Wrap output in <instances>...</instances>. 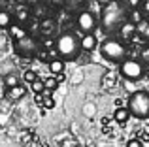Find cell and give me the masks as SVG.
Segmentation results:
<instances>
[{"mask_svg":"<svg viewBox=\"0 0 149 147\" xmlns=\"http://www.w3.org/2000/svg\"><path fill=\"white\" fill-rule=\"evenodd\" d=\"M13 49H15V53H17L19 57L30 59V57H34L38 51H40V44H38L32 36H25V38H21V40H15Z\"/></svg>","mask_w":149,"mask_h":147,"instance_id":"cell-6","label":"cell"},{"mask_svg":"<svg viewBox=\"0 0 149 147\" xmlns=\"http://www.w3.org/2000/svg\"><path fill=\"white\" fill-rule=\"evenodd\" d=\"M140 141H142V144H147V145H149V132H143V134H142V140H140Z\"/></svg>","mask_w":149,"mask_h":147,"instance_id":"cell-30","label":"cell"},{"mask_svg":"<svg viewBox=\"0 0 149 147\" xmlns=\"http://www.w3.org/2000/svg\"><path fill=\"white\" fill-rule=\"evenodd\" d=\"M96 2H98V4H100V6H108V4H109V2H111V0H96Z\"/></svg>","mask_w":149,"mask_h":147,"instance_id":"cell-34","label":"cell"},{"mask_svg":"<svg viewBox=\"0 0 149 147\" xmlns=\"http://www.w3.org/2000/svg\"><path fill=\"white\" fill-rule=\"evenodd\" d=\"M30 91H32L34 94H42V92L45 91V87H44V79H40V77H38L36 81H32V83H30Z\"/></svg>","mask_w":149,"mask_h":147,"instance_id":"cell-18","label":"cell"},{"mask_svg":"<svg viewBox=\"0 0 149 147\" xmlns=\"http://www.w3.org/2000/svg\"><path fill=\"white\" fill-rule=\"evenodd\" d=\"M136 36H143L146 40H149V23L146 21V19L136 25Z\"/></svg>","mask_w":149,"mask_h":147,"instance_id":"cell-17","label":"cell"},{"mask_svg":"<svg viewBox=\"0 0 149 147\" xmlns=\"http://www.w3.org/2000/svg\"><path fill=\"white\" fill-rule=\"evenodd\" d=\"M47 68H49V72L53 74V76L62 74V72H64V60L58 59V57H55V59H51L49 62H47Z\"/></svg>","mask_w":149,"mask_h":147,"instance_id":"cell-14","label":"cell"},{"mask_svg":"<svg viewBox=\"0 0 149 147\" xmlns=\"http://www.w3.org/2000/svg\"><path fill=\"white\" fill-rule=\"evenodd\" d=\"M51 4H53V6H64L66 0H51Z\"/></svg>","mask_w":149,"mask_h":147,"instance_id":"cell-31","label":"cell"},{"mask_svg":"<svg viewBox=\"0 0 149 147\" xmlns=\"http://www.w3.org/2000/svg\"><path fill=\"white\" fill-rule=\"evenodd\" d=\"M53 77H55V79H57V83L61 85L62 81H64V72H62V74H57V76H53Z\"/></svg>","mask_w":149,"mask_h":147,"instance_id":"cell-29","label":"cell"},{"mask_svg":"<svg viewBox=\"0 0 149 147\" xmlns=\"http://www.w3.org/2000/svg\"><path fill=\"white\" fill-rule=\"evenodd\" d=\"M13 23V17H11V13L8 10H0V28H8V26Z\"/></svg>","mask_w":149,"mask_h":147,"instance_id":"cell-16","label":"cell"},{"mask_svg":"<svg viewBox=\"0 0 149 147\" xmlns=\"http://www.w3.org/2000/svg\"><path fill=\"white\" fill-rule=\"evenodd\" d=\"M79 47L81 51H95L96 47H98V40H96L95 34H83V36L79 38Z\"/></svg>","mask_w":149,"mask_h":147,"instance_id":"cell-8","label":"cell"},{"mask_svg":"<svg viewBox=\"0 0 149 147\" xmlns=\"http://www.w3.org/2000/svg\"><path fill=\"white\" fill-rule=\"evenodd\" d=\"M128 111L130 115L138 119H147L149 117V92L147 91H136L128 96Z\"/></svg>","mask_w":149,"mask_h":147,"instance_id":"cell-3","label":"cell"},{"mask_svg":"<svg viewBox=\"0 0 149 147\" xmlns=\"http://www.w3.org/2000/svg\"><path fill=\"white\" fill-rule=\"evenodd\" d=\"M123 87H125V91H127L128 94H132V92L138 91V89H136V81H130V79H125L123 81Z\"/></svg>","mask_w":149,"mask_h":147,"instance_id":"cell-23","label":"cell"},{"mask_svg":"<svg viewBox=\"0 0 149 147\" xmlns=\"http://www.w3.org/2000/svg\"><path fill=\"white\" fill-rule=\"evenodd\" d=\"M25 92H26V89L23 87V85H15V87H11V89H6L8 100H19V98L25 96Z\"/></svg>","mask_w":149,"mask_h":147,"instance_id":"cell-12","label":"cell"},{"mask_svg":"<svg viewBox=\"0 0 149 147\" xmlns=\"http://www.w3.org/2000/svg\"><path fill=\"white\" fill-rule=\"evenodd\" d=\"M19 140H21V144H29V141L32 140V136H30V132H21Z\"/></svg>","mask_w":149,"mask_h":147,"instance_id":"cell-27","label":"cell"},{"mask_svg":"<svg viewBox=\"0 0 149 147\" xmlns=\"http://www.w3.org/2000/svg\"><path fill=\"white\" fill-rule=\"evenodd\" d=\"M44 87L47 89V91H55V89L58 87V83H57L55 77H45V79H44Z\"/></svg>","mask_w":149,"mask_h":147,"instance_id":"cell-22","label":"cell"},{"mask_svg":"<svg viewBox=\"0 0 149 147\" xmlns=\"http://www.w3.org/2000/svg\"><path fill=\"white\" fill-rule=\"evenodd\" d=\"M53 19H44V21L40 23V30L42 32H45V34H49L51 30H53Z\"/></svg>","mask_w":149,"mask_h":147,"instance_id":"cell-20","label":"cell"},{"mask_svg":"<svg viewBox=\"0 0 149 147\" xmlns=\"http://www.w3.org/2000/svg\"><path fill=\"white\" fill-rule=\"evenodd\" d=\"M34 102H36L38 106L42 107V94H34Z\"/></svg>","mask_w":149,"mask_h":147,"instance_id":"cell-33","label":"cell"},{"mask_svg":"<svg viewBox=\"0 0 149 147\" xmlns=\"http://www.w3.org/2000/svg\"><path fill=\"white\" fill-rule=\"evenodd\" d=\"M2 8H4V0H0V10H2Z\"/></svg>","mask_w":149,"mask_h":147,"instance_id":"cell-35","label":"cell"},{"mask_svg":"<svg viewBox=\"0 0 149 147\" xmlns=\"http://www.w3.org/2000/svg\"><path fill=\"white\" fill-rule=\"evenodd\" d=\"M100 55L109 62H123L125 55H127V47L121 40L115 38H108L106 42H102L100 45Z\"/></svg>","mask_w":149,"mask_h":147,"instance_id":"cell-4","label":"cell"},{"mask_svg":"<svg viewBox=\"0 0 149 147\" xmlns=\"http://www.w3.org/2000/svg\"><path fill=\"white\" fill-rule=\"evenodd\" d=\"M117 85V74L115 72H106L104 76H102V89H106V91H111L113 87Z\"/></svg>","mask_w":149,"mask_h":147,"instance_id":"cell-10","label":"cell"},{"mask_svg":"<svg viewBox=\"0 0 149 147\" xmlns=\"http://www.w3.org/2000/svg\"><path fill=\"white\" fill-rule=\"evenodd\" d=\"M55 51H57V57L62 60H76L81 53L79 38L74 32H62L55 40Z\"/></svg>","mask_w":149,"mask_h":147,"instance_id":"cell-1","label":"cell"},{"mask_svg":"<svg viewBox=\"0 0 149 147\" xmlns=\"http://www.w3.org/2000/svg\"><path fill=\"white\" fill-rule=\"evenodd\" d=\"M76 23H77L79 32H83V34H93L96 30V26H98V21H96L95 13H91V11H87V10L77 15Z\"/></svg>","mask_w":149,"mask_h":147,"instance_id":"cell-7","label":"cell"},{"mask_svg":"<svg viewBox=\"0 0 149 147\" xmlns=\"http://www.w3.org/2000/svg\"><path fill=\"white\" fill-rule=\"evenodd\" d=\"M146 77H147V79H149V68H147V72H146Z\"/></svg>","mask_w":149,"mask_h":147,"instance_id":"cell-36","label":"cell"},{"mask_svg":"<svg viewBox=\"0 0 149 147\" xmlns=\"http://www.w3.org/2000/svg\"><path fill=\"white\" fill-rule=\"evenodd\" d=\"M127 147H143V144L138 140V138H130V140L127 141Z\"/></svg>","mask_w":149,"mask_h":147,"instance_id":"cell-26","label":"cell"},{"mask_svg":"<svg viewBox=\"0 0 149 147\" xmlns=\"http://www.w3.org/2000/svg\"><path fill=\"white\" fill-rule=\"evenodd\" d=\"M142 2L143 0H127V6L130 10H138V8H142Z\"/></svg>","mask_w":149,"mask_h":147,"instance_id":"cell-25","label":"cell"},{"mask_svg":"<svg viewBox=\"0 0 149 147\" xmlns=\"http://www.w3.org/2000/svg\"><path fill=\"white\" fill-rule=\"evenodd\" d=\"M8 30H10V36H13V40H21V38L29 36V32H26L19 23H11V25L8 26Z\"/></svg>","mask_w":149,"mask_h":147,"instance_id":"cell-13","label":"cell"},{"mask_svg":"<svg viewBox=\"0 0 149 147\" xmlns=\"http://www.w3.org/2000/svg\"><path fill=\"white\" fill-rule=\"evenodd\" d=\"M128 119H130V111H128V107H125V106L115 107V111H113V121L119 123V125H123V123H127Z\"/></svg>","mask_w":149,"mask_h":147,"instance_id":"cell-11","label":"cell"},{"mask_svg":"<svg viewBox=\"0 0 149 147\" xmlns=\"http://www.w3.org/2000/svg\"><path fill=\"white\" fill-rule=\"evenodd\" d=\"M17 17L23 21V19H26V17H29V11H26L25 8H21V10H19V13H17Z\"/></svg>","mask_w":149,"mask_h":147,"instance_id":"cell-28","label":"cell"},{"mask_svg":"<svg viewBox=\"0 0 149 147\" xmlns=\"http://www.w3.org/2000/svg\"><path fill=\"white\" fill-rule=\"evenodd\" d=\"M42 107L44 110H53L55 107V98L51 96V91H47V89L42 92Z\"/></svg>","mask_w":149,"mask_h":147,"instance_id":"cell-15","label":"cell"},{"mask_svg":"<svg viewBox=\"0 0 149 147\" xmlns=\"http://www.w3.org/2000/svg\"><path fill=\"white\" fill-rule=\"evenodd\" d=\"M130 21L134 23V25H138V23L143 21V11L140 10V8H138V10H132V11H130Z\"/></svg>","mask_w":149,"mask_h":147,"instance_id":"cell-19","label":"cell"},{"mask_svg":"<svg viewBox=\"0 0 149 147\" xmlns=\"http://www.w3.org/2000/svg\"><path fill=\"white\" fill-rule=\"evenodd\" d=\"M119 34L125 38V40H130L132 36H136V25L132 21H125L123 25L119 26Z\"/></svg>","mask_w":149,"mask_h":147,"instance_id":"cell-9","label":"cell"},{"mask_svg":"<svg viewBox=\"0 0 149 147\" xmlns=\"http://www.w3.org/2000/svg\"><path fill=\"white\" fill-rule=\"evenodd\" d=\"M127 21V11L123 6H119L117 2H109L108 6H104L102 10V28L111 32V30H119V26Z\"/></svg>","mask_w":149,"mask_h":147,"instance_id":"cell-2","label":"cell"},{"mask_svg":"<svg viewBox=\"0 0 149 147\" xmlns=\"http://www.w3.org/2000/svg\"><path fill=\"white\" fill-rule=\"evenodd\" d=\"M143 4V6H142V11H143V13H149V0H147V2H142Z\"/></svg>","mask_w":149,"mask_h":147,"instance_id":"cell-32","label":"cell"},{"mask_svg":"<svg viewBox=\"0 0 149 147\" xmlns=\"http://www.w3.org/2000/svg\"><path fill=\"white\" fill-rule=\"evenodd\" d=\"M17 2H23V0H17Z\"/></svg>","mask_w":149,"mask_h":147,"instance_id":"cell-37","label":"cell"},{"mask_svg":"<svg viewBox=\"0 0 149 147\" xmlns=\"http://www.w3.org/2000/svg\"><path fill=\"white\" fill-rule=\"evenodd\" d=\"M38 79V74L34 72V70H25L23 72V81H26V83H32V81H36Z\"/></svg>","mask_w":149,"mask_h":147,"instance_id":"cell-21","label":"cell"},{"mask_svg":"<svg viewBox=\"0 0 149 147\" xmlns=\"http://www.w3.org/2000/svg\"><path fill=\"white\" fill-rule=\"evenodd\" d=\"M15 85H19L17 77L15 76H8L6 77V89H11V87H15Z\"/></svg>","mask_w":149,"mask_h":147,"instance_id":"cell-24","label":"cell"},{"mask_svg":"<svg viewBox=\"0 0 149 147\" xmlns=\"http://www.w3.org/2000/svg\"><path fill=\"white\" fill-rule=\"evenodd\" d=\"M119 74L123 79H130V81H138L146 76V68L140 60L136 59H125L123 62H119Z\"/></svg>","mask_w":149,"mask_h":147,"instance_id":"cell-5","label":"cell"}]
</instances>
